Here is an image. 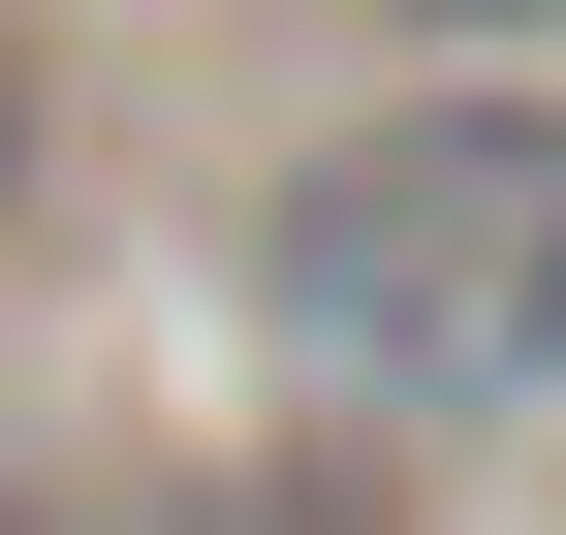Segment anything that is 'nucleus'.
I'll list each match as a JSON object with an SVG mask.
<instances>
[{"instance_id": "1", "label": "nucleus", "mask_w": 566, "mask_h": 535, "mask_svg": "<svg viewBox=\"0 0 566 535\" xmlns=\"http://www.w3.org/2000/svg\"><path fill=\"white\" fill-rule=\"evenodd\" d=\"M252 347L315 410H378V441L566 410V95H378L346 158H283Z\"/></svg>"}, {"instance_id": "2", "label": "nucleus", "mask_w": 566, "mask_h": 535, "mask_svg": "<svg viewBox=\"0 0 566 535\" xmlns=\"http://www.w3.org/2000/svg\"><path fill=\"white\" fill-rule=\"evenodd\" d=\"M0 158H32V63H0Z\"/></svg>"}, {"instance_id": "3", "label": "nucleus", "mask_w": 566, "mask_h": 535, "mask_svg": "<svg viewBox=\"0 0 566 535\" xmlns=\"http://www.w3.org/2000/svg\"><path fill=\"white\" fill-rule=\"evenodd\" d=\"M504 32H566V0H504Z\"/></svg>"}, {"instance_id": "4", "label": "nucleus", "mask_w": 566, "mask_h": 535, "mask_svg": "<svg viewBox=\"0 0 566 535\" xmlns=\"http://www.w3.org/2000/svg\"><path fill=\"white\" fill-rule=\"evenodd\" d=\"M0 535H32V504H0Z\"/></svg>"}]
</instances>
